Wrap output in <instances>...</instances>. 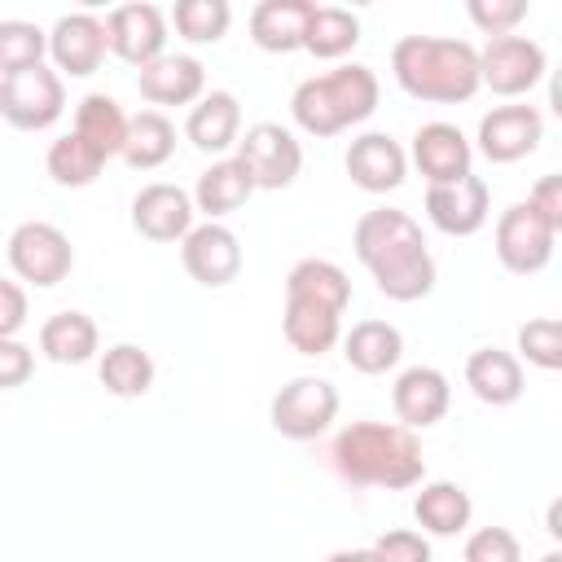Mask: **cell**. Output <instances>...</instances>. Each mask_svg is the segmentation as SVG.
<instances>
[{
	"label": "cell",
	"instance_id": "cell-1",
	"mask_svg": "<svg viewBox=\"0 0 562 562\" xmlns=\"http://www.w3.org/2000/svg\"><path fill=\"white\" fill-rule=\"evenodd\" d=\"M351 246L386 299L417 303L435 290V259H430V246L408 211H395V206L364 211L356 220Z\"/></svg>",
	"mask_w": 562,
	"mask_h": 562
},
{
	"label": "cell",
	"instance_id": "cell-2",
	"mask_svg": "<svg viewBox=\"0 0 562 562\" xmlns=\"http://www.w3.org/2000/svg\"><path fill=\"white\" fill-rule=\"evenodd\" d=\"M329 465L351 487H386L404 492L426 479L422 443L408 426L391 422H351L329 443Z\"/></svg>",
	"mask_w": 562,
	"mask_h": 562
},
{
	"label": "cell",
	"instance_id": "cell-3",
	"mask_svg": "<svg viewBox=\"0 0 562 562\" xmlns=\"http://www.w3.org/2000/svg\"><path fill=\"white\" fill-rule=\"evenodd\" d=\"M351 303V281L329 259H299L285 277L281 334L299 356H325L338 342L342 312Z\"/></svg>",
	"mask_w": 562,
	"mask_h": 562
},
{
	"label": "cell",
	"instance_id": "cell-4",
	"mask_svg": "<svg viewBox=\"0 0 562 562\" xmlns=\"http://www.w3.org/2000/svg\"><path fill=\"white\" fill-rule=\"evenodd\" d=\"M395 83L435 105H457L479 92V48L448 35H404L391 48Z\"/></svg>",
	"mask_w": 562,
	"mask_h": 562
},
{
	"label": "cell",
	"instance_id": "cell-5",
	"mask_svg": "<svg viewBox=\"0 0 562 562\" xmlns=\"http://www.w3.org/2000/svg\"><path fill=\"white\" fill-rule=\"evenodd\" d=\"M378 110V75L360 61L334 66L325 75H312L294 88L290 114L307 136H338L356 123H364Z\"/></svg>",
	"mask_w": 562,
	"mask_h": 562
},
{
	"label": "cell",
	"instance_id": "cell-6",
	"mask_svg": "<svg viewBox=\"0 0 562 562\" xmlns=\"http://www.w3.org/2000/svg\"><path fill=\"white\" fill-rule=\"evenodd\" d=\"M61 110H66V83L44 61L0 79V114L18 132H44L61 119Z\"/></svg>",
	"mask_w": 562,
	"mask_h": 562
},
{
	"label": "cell",
	"instance_id": "cell-7",
	"mask_svg": "<svg viewBox=\"0 0 562 562\" xmlns=\"http://www.w3.org/2000/svg\"><path fill=\"white\" fill-rule=\"evenodd\" d=\"M9 268H13L22 281L48 290V285H57V281L70 277V268H75V246H70V237H66L57 224H48V220H26V224H18V228L9 233Z\"/></svg>",
	"mask_w": 562,
	"mask_h": 562
},
{
	"label": "cell",
	"instance_id": "cell-8",
	"mask_svg": "<svg viewBox=\"0 0 562 562\" xmlns=\"http://www.w3.org/2000/svg\"><path fill=\"white\" fill-rule=\"evenodd\" d=\"M233 158L241 162L255 189H285L303 167V145L281 123H255L246 127V136H237Z\"/></svg>",
	"mask_w": 562,
	"mask_h": 562
},
{
	"label": "cell",
	"instance_id": "cell-9",
	"mask_svg": "<svg viewBox=\"0 0 562 562\" xmlns=\"http://www.w3.org/2000/svg\"><path fill=\"white\" fill-rule=\"evenodd\" d=\"M553 241H558V228H553L531 202H514V206L501 211V220H496V259H501L514 277L540 272V268L553 259Z\"/></svg>",
	"mask_w": 562,
	"mask_h": 562
},
{
	"label": "cell",
	"instance_id": "cell-10",
	"mask_svg": "<svg viewBox=\"0 0 562 562\" xmlns=\"http://www.w3.org/2000/svg\"><path fill=\"white\" fill-rule=\"evenodd\" d=\"M544 79V48L527 35H492L479 53V83L496 97H522Z\"/></svg>",
	"mask_w": 562,
	"mask_h": 562
},
{
	"label": "cell",
	"instance_id": "cell-11",
	"mask_svg": "<svg viewBox=\"0 0 562 562\" xmlns=\"http://www.w3.org/2000/svg\"><path fill=\"white\" fill-rule=\"evenodd\" d=\"M338 413V391L325 378H290L272 395V430L285 439H316Z\"/></svg>",
	"mask_w": 562,
	"mask_h": 562
},
{
	"label": "cell",
	"instance_id": "cell-12",
	"mask_svg": "<svg viewBox=\"0 0 562 562\" xmlns=\"http://www.w3.org/2000/svg\"><path fill=\"white\" fill-rule=\"evenodd\" d=\"M180 263L198 285L220 290V285L237 281V272H241V241L224 224H211V220L193 224L180 241Z\"/></svg>",
	"mask_w": 562,
	"mask_h": 562
},
{
	"label": "cell",
	"instance_id": "cell-13",
	"mask_svg": "<svg viewBox=\"0 0 562 562\" xmlns=\"http://www.w3.org/2000/svg\"><path fill=\"white\" fill-rule=\"evenodd\" d=\"M487 180L483 176H461V180H448V184H430L426 189V215L439 233L448 237H470L487 224Z\"/></svg>",
	"mask_w": 562,
	"mask_h": 562
},
{
	"label": "cell",
	"instance_id": "cell-14",
	"mask_svg": "<svg viewBox=\"0 0 562 562\" xmlns=\"http://www.w3.org/2000/svg\"><path fill=\"white\" fill-rule=\"evenodd\" d=\"M105 40L110 53L123 57L127 66H149L154 57H162L167 44V18L158 4H119L105 18Z\"/></svg>",
	"mask_w": 562,
	"mask_h": 562
},
{
	"label": "cell",
	"instance_id": "cell-15",
	"mask_svg": "<svg viewBox=\"0 0 562 562\" xmlns=\"http://www.w3.org/2000/svg\"><path fill=\"white\" fill-rule=\"evenodd\" d=\"M105 48H110L105 22H101L97 13H88V9L61 13V18L53 22V31H48V53H53L57 70L70 75V79L92 75V70L105 61Z\"/></svg>",
	"mask_w": 562,
	"mask_h": 562
},
{
	"label": "cell",
	"instance_id": "cell-16",
	"mask_svg": "<svg viewBox=\"0 0 562 562\" xmlns=\"http://www.w3.org/2000/svg\"><path fill=\"white\" fill-rule=\"evenodd\" d=\"M544 136V119L536 105H496L479 119V149L487 162H518Z\"/></svg>",
	"mask_w": 562,
	"mask_h": 562
},
{
	"label": "cell",
	"instance_id": "cell-17",
	"mask_svg": "<svg viewBox=\"0 0 562 562\" xmlns=\"http://www.w3.org/2000/svg\"><path fill=\"white\" fill-rule=\"evenodd\" d=\"M132 228L149 241H184L193 228V198L180 184H145L132 198Z\"/></svg>",
	"mask_w": 562,
	"mask_h": 562
},
{
	"label": "cell",
	"instance_id": "cell-18",
	"mask_svg": "<svg viewBox=\"0 0 562 562\" xmlns=\"http://www.w3.org/2000/svg\"><path fill=\"white\" fill-rule=\"evenodd\" d=\"M347 176L364 189V193H391L404 184L408 176V158L400 149L395 136L386 132H364L347 145Z\"/></svg>",
	"mask_w": 562,
	"mask_h": 562
},
{
	"label": "cell",
	"instance_id": "cell-19",
	"mask_svg": "<svg viewBox=\"0 0 562 562\" xmlns=\"http://www.w3.org/2000/svg\"><path fill=\"white\" fill-rule=\"evenodd\" d=\"M391 404H395L400 426H408V430H426V426H435V422L448 413V404H452V386H448V378H443L439 369H430V364H413V369H404V373L395 378Z\"/></svg>",
	"mask_w": 562,
	"mask_h": 562
},
{
	"label": "cell",
	"instance_id": "cell-20",
	"mask_svg": "<svg viewBox=\"0 0 562 562\" xmlns=\"http://www.w3.org/2000/svg\"><path fill=\"white\" fill-rule=\"evenodd\" d=\"M136 88H140V97L154 101V105H189V101L202 97L206 70H202V61L189 57V53H162V57H154L149 66L136 70Z\"/></svg>",
	"mask_w": 562,
	"mask_h": 562
},
{
	"label": "cell",
	"instance_id": "cell-21",
	"mask_svg": "<svg viewBox=\"0 0 562 562\" xmlns=\"http://www.w3.org/2000/svg\"><path fill=\"white\" fill-rule=\"evenodd\" d=\"M470 158H474V149L461 136V127H452V123H426L413 136V162L430 184L470 176Z\"/></svg>",
	"mask_w": 562,
	"mask_h": 562
},
{
	"label": "cell",
	"instance_id": "cell-22",
	"mask_svg": "<svg viewBox=\"0 0 562 562\" xmlns=\"http://www.w3.org/2000/svg\"><path fill=\"white\" fill-rule=\"evenodd\" d=\"M184 136H189L202 154H224V149H233L237 136H241V105H237V97L224 92V88L206 92V97L189 110Z\"/></svg>",
	"mask_w": 562,
	"mask_h": 562
},
{
	"label": "cell",
	"instance_id": "cell-23",
	"mask_svg": "<svg viewBox=\"0 0 562 562\" xmlns=\"http://www.w3.org/2000/svg\"><path fill=\"white\" fill-rule=\"evenodd\" d=\"M465 386L483 400V404H492V408H505V404H514L518 395H522V364H518V356H509V351H501V347H479V351H470V360H465Z\"/></svg>",
	"mask_w": 562,
	"mask_h": 562
},
{
	"label": "cell",
	"instance_id": "cell-24",
	"mask_svg": "<svg viewBox=\"0 0 562 562\" xmlns=\"http://www.w3.org/2000/svg\"><path fill=\"white\" fill-rule=\"evenodd\" d=\"M342 356L356 373H386L404 356V334L391 321H356L342 338Z\"/></svg>",
	"mask_w": 562,
	"mask_h": 562
},
{
	"label": "cell",
	"instance_id": "cell-25",
	"mask_svg": "<svg viewBox=\"0 0 562 562\" xmlns=\"http://www.w3.org/2000/svg\"><path fill=\"white\" fill-rule=\"evenodd\" d=\"M255 193V184H250V176L241 171V162L237 158H220V162H211L202 176H198V184H193V211H202L211 224L220 220V215H233L237 206H246V198Z\"/></svg>",
	"mask_w": 562,
	"mask_h": 562
},
{
	"label": "cell",
	"instance_id": "cell-26",
	"mask_svg": "<svg viewBox=\"0 0 562 562\" xmlns=\"http://www.w3.org/2000/svg\"><path fill=\"white\" fill-rule=\"evenodd\" d=\"M307 13H312V0H259L250 9V40L263 53H294L303 40Z\"/></svg>",
	"mask_w": 562,
	"mask_h": 562
},
{
	"label": "cell",
	"instance_id": "cell-27",
	"mask_svg": "<svg viewBox=\"0 0 562 562\" xmlns=\"http://www.w3.org/2000/svg\"><path fill=\"white\" fill-rule=\"evenodd\" d=\"M75 136H83L105 162L114 158V154H123V140H127V114H123V105L114 101V97H105V92H88L79 105H75V127H70Z\"/></svg>",
	"mask_w": 562,
	"mask_h": 562
},
{
	"label": "cell",
	"instance_id": "cell-28",
	"mask_svg": "<svg viewBox=\"0 0 562 562\" xmlns=\"http://www.w3.org/2000/svg\"><path fill=\"white\" fill-rule=\"evenodd\" d=\"M470 514H474L470 492L461 483H448V479L426 483L417 492V501H413V518L430 536H457V531H465L470 527Z\"/></svg>",
	"mask_w": 562,
	"mask_h": 562
},
{
	"label": "cell",
	"instance_id": "cell-29",
	"mask_svg": "<svg viewBox=\"0 0 562 562\" xmlns=\"http://www.w3.org/2000/svg\"><path fill=\"white\" fill-rule=\"evenodd\" d=\"M97 321L83 316V312H57L40 325V351L53 360V364H83L97 356Z\"/></svg>",
	"mask_w": 562,
	"mask_h": 562
},
{
	"label": "cell",
	"instance_id": "cell-30",
	"mask_svg": "<svg viewBox=\"0 0 562 562\" xmlns=\"http://www.w3.org/2000/svg\"><path fill=\"white\" fill-rule=\"evenodd\" d=\"M360 44V18L351 9H338V4H312L307 22H303V40L299 48H307L312 57H342Z\"/></svg>",
	"mask_w": 562,
	"mask_h": 562
},
{
	"label": "cell",
	"instance_id": "cell-31",
	"mask_svg": "<svg viewBox=\"0 0 562 562\" xmlns=\"http://www.w3.org/2000/svg\"><path fill=\"white\" fill-rule=\"evenodd\" d=\"M176 149V123L162 110H140L136 119H127V140H123V158L136 171H154L171 158Z\"/></svg>",
	"mask_w": 562,
	"mask_h": 562
},
{
	"label": "cell",
	"instance_id": "cell-32",
	"mask_svg": "<svg viewBox=\"0 0 562 562\" xmlns=\"http://www.w3.org/2000/svg\"><path fill=\"white\" fill-rule=\"evenodd\" d=\"M97 373H101V386H105L110 395H119V400H136V395H145V391L154 386V360H149V351L136 347V342H114V347H105Z\"/></svg>",
	"mask_w": 562,
	"mask_h": 562
},
{
	"label": "cell",
	"instance_id": "cell-33",
	"mask_svg": "<svg viewBox=\"0 0 562 562\" xmlns=\"http://www.w3.org/2000/svg\"><path fill=\"white\" fill-rule=\"evenodd\" d=\"M44 167H48L53 184H61V189H83V184H92V180L101 176L105 158H101V154H97V149H92L83 136L66 132V136H57V140L48 145Z\"/></svg>",
	"mask_w": 562,
	"mask_h": 562
},
{
	"label": "cell",
	"instance_id": "cell-34",
	"mask_svg": "<svg viewBox=\"0 0 562 562\" xmlns=\"http://www.w3.org/2000/svg\"><path fill=\"white\" fill-rule=\"evenodd\" d=\"M44 53H48V31L22 18H0V79L26 66H40Z\"/></svg>",
	"mask_w": 562,
	"mask_h": 562
},
{
	"label": "cell",
	"instance_id": "cell-35",
	"mask_svg": "<svg viewBox=\"0 0 562 562\" xmlns=\"http://www.w3.org/2000/svg\"><path fill=\"white\" fill-rule=\"evenodd\" d=\"M228 18H233L228 0H176V9H171V22H176V31L189 44H215V40H224Z\"/></svg>",
	"mask_w": 562,
	"mask_h": 562
},
{
	"label": "cell",
	"instance_id": "cell-36",
	"mask_svg": "<svg viewBox=\"0 0 562 562\" xmlns=\"http://www.w3.org/2000/svg\"><path fill=\"white\" fill-rule=\"evenodd\" d=\"M518 351L527 356V364L553 373L562 369V321L558 316H536L527 325H518Z\"/></svg>",
	"mask_w": 562,
	"mask_h": 562
},
{
	"label": "cell",
	"instance_id": "cell-37",
	"mask_svg": "<svg viewBox=\"0 0 562 562\" xmlns=\"http://www.w3.org/2000/svg\"><path fill=\"white\" fill-rule=\"evenodd\" d=\"M465 562H522V544L509 527H479L465 540Z\"/></svg>",
	"mask_w": 562,
	"mask_h": 562
},
{
	"label": "cell",
	"instance_id": "cell-38",
	"mask_svg": "<svg viewBox=\"0 0 562 562\" xmlns=\"http://www.w3.org/2000/svg\"><path fill=\"white\" fill-rule=\"evenodd\" d=\"M465 13L487 35H514V26L527 18V0H470Z\"/></svg>",
	"mask_w": 562,
	"mask_h": 562
},
{
	"label": "cell",
	"instance_id": "cell-39",
	"mask_svg": "<svg viewBox=\"0 0 562 562\" xmlns=\"http://www.w3.org/2000/svg\"><path fill=\"white\" fill-rule=\"evenodd\" d=\"M373 562H430V544L422 531H408V527H395L386 536H378L369 544Z\"/></svg>",
	"mask_w": 562,
	"mask_h": 562
},
{
	"label": "cell",
	"instance_id": "cell-40",
	"mask_svg": "<svg viewBox=\"0 0 562 562\" xmlns=\"http://www.w3.org/2000/svg\"><path fill=\"white\" fill-rule=\"evenodd\" d=\"M35 373V351L18 338H0V391L22 386Z\"/></svg>",
	"mask_w": 562,
	"mask_h": 562
},
{
	"label": "cell",
	"instance_id": "cell-41",
	"mask_svg": "<svg viewBox=\"0 0 562 562\" xmlns=\"http://www.w3.org/2000/svg\"><path fill=\"white\" fill-rule=\"evenodd\" d=\"M26 325V290L0 277V338H13Z\"/></svg>",
	"mask_w": 562,
	"mask_h": 562
},
{
	"label": "cell",
	"instance_id": "cell-42",
	"mask_svg": "<svg viewBox=\"0 0 562 562\" xmlns=\"http://www.w3.org/2000/svg\"><path fill=\"white\" fill-rule=\"evenodd\" d=\"M558 233H562V176H544L536 189H531V198H527Z\"/></svg>",
	"mask_w": 562,
	"mask_h": 562
},
{
	"label": "cell",
	"instance_id": "cell-43",
	"mask_svg": "<svg viewBox=\"0 0 562 562\" xmlns=\"http://www.w3.org/2000/svg\"><path fill=\"white\" fill-rule=\"evenodd\" d=\"M325 562H373V553H369V549H338V553H329Z\"/></svg>",
	"mask_w": 562,
	"mask_h": 562
},
{
	"label": "cell",
	"instance_id": "cell-44",
	"mask_svg": "<svg viewBox=\"0 0 562 562\" xmlns=\"http://www.w3.org/2000/svg\"><path fill=\"white\" fill-rule=\"evenodd\" d=\"M549 536H553V540L562 536V527H558V505H549Z\"/></svg>",
	"mask_w": 562,
	"mask_h": 562
},
{
	"label": "cell",
	"instance_id": "cell-45",
	"mask_svg": "<svg viewBox=\"0 0 562 562\" xmlns=\"http://www.w3.org/2000/svg\"><path fill=\"white\" fill-rule=\"evenodd\" d=\"M540 562H562V553H558V549H549V553H544Z\"/></svg>",
	"mask_w": 562,
	"mask_h": 562
}]
</instances>
